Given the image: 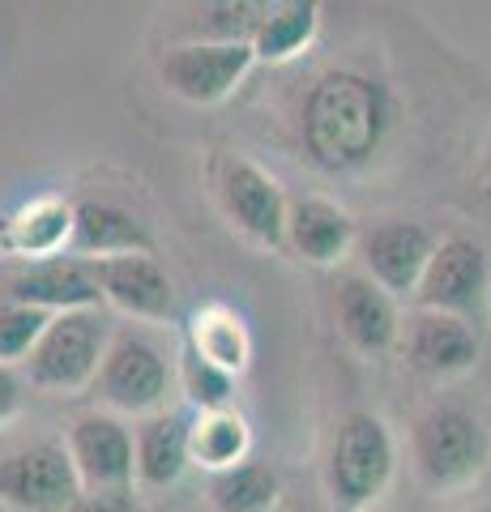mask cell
I'll return each mask as SVG.
<instances>
[{
	"mask_svg": "<svg viewBox=\"0 0 491 512\" xmlns=\"http://www.w3.org/2000/svg\"><path fill=\"white\" fill-rule=\"evenodd\" d=\"M393 128V99L359 69H329L308 90L299 111V141L321 171H359L380 154Z\"/></svg>",
	"mask_w": 491,
	"mask_h": 512,
	"instance_id": "cell-1",
	"label": "cell"
},
{
	"mask_svg": "<svg viewBox=\"0 0 491 512\" xmlns=\"http://www.w3.org/2000/svg\"><path fill=\"white\" fill-rule=\"evenodd\" d=\"M410 461H415L423 487L462 491L487 470L491 436L474 410L457 402H436L410 427Z\"/></svg>",
	"mask_w": 491,
	"mask_h": 512,
	"instance_id": "cell-2",
	"label": "cell"
},
{
	"mask_svg": "<svg viewBox=\"0 0 491 512\" xmlns=\"http://www.w3.org/2000/svg\"><path fill=\"white\" fill-rule=\"evenodd\" d=\"M398 470V444L380 414L351 410L329 444V500L338 512H368L389 491Z\"/></svg>",
	"mask_w": 491,
	"mask_h": 512,
	"instance_id": "cell-3",
	"label": "cell"
},
{
	"mask_svg": "<svg viewBox=\"0 0 491 512\" xmlns=\"http://www.w3.org/2000/svg\"><path fill=\"white\" fill-rule=\"evenodd\" d=\"M116 329L112 316L103 308L86 312H60L47 320L39 346L30 350V359L22 363V376L30 389L43 393H77L86 384L99 380V367L107 359Z\"/></svg>",
	"mask_w": 491,
	"mask_h": 512,
	"instance_id": "cell-4",
	"label": "cell"
},
{
	"mask_svg": "<svg viewBox=\"0 0 491 512\" xmlns=\"http://www.w3.org/2000/svg\"><path fill=\"white\" fill-rule=\"evenodd\" d=\"M82 495L65 440H39L0 457V504L13 512H73Z\"/></svg>",
	"mask_w": 491,
	"mask_h": 512,
	"instance_id": "cell-5",
	"label": "cell"
},
{
	"mask_svg": "<svg viewBox=\"0 0 491 512\" xmlns=\"http://www.w3.org/2000/svg\"><path fill=\"white\" fill-rule=\"evenodd\" d=\"M214 192L223 205L227 222L240 235H248L261 248H278L287 244V214L291 201L282 197L278 180L257 163H248L240 154H223L214 158Z\"/></svg>",
	"mask_w": 491,
	"mask_h": 512,
	"instance_id": "cell-6",
	"label": "cell"
},
{
	"mask_svg": "<svg viewBox=\"0 0 491 512\" xmlns=\"http://www.w3.org/2000/svg\"><path fill=\"white\" fill-rule=\"evenodd\" d=\"M167 389H171V363L163 359V350L146 333L116 329L107 359L99 367V380H94V393L120 414L150 419V414L163 410Z\"/></svg>",
	"mask_w": 491,
	"mask_h": 512,
	"instance_id": "cell-7",
	"label": "cell"
},
{
	"mask_svg": "<svg viewBox=\"0 0 491 512\" xmlns=\"http://www.w3.org/2000/svg\"><path fill=\"white\" fill-rule=\"evenodd\" d=\"M252 64H257V52L248 43L188 39V43L167 47V56L158 60V82L184 103L214 107L244 82Z\"/></svg>",
	"mask_w": 491,
	"mask_h": 512,
	"instance_id": "cell-8",
	"label": "cell"
},
{
	"mask_svg": "<svg viewBox=\"0 0 491 512\" xmlns=\"http://www.w3.org/2000/svg\"><path fill=\"white\" fill-rule=\"evenodd\" d=\"M487 295H491L487 248L474 235H462V231L445 235L436 256H432V265H427L423 282H419V291H415V308L474 320V316H483Z\"/></svg>",
	"mask_w": 491,
	"mask_h": 512,
	"instance_id": "cell-9",
	"label": "cell"
},
{
	"mask_svg": "<svg viewBox=\"0 0 491 512\" xmlns=\"http://www.w3.org/2000/svg\"><path fill=\"white\" fill-rule=\"evenodd\" d=\"M436 248H440L436 231L423 227V222H406V218L376 222V227L359 231V244H355L363 274H368L380 291H389L393 299H406V295L415 299Z\"/></svg>",
	"mask_w": 491,
	"mask_h": 512,
	"instance_id": "cell-10",
	"label": "cell"
},
{
	"mask_svg": "<svg viewBox=\"0 0 491 512\" xmlns=\"http://www.w3.org/2000/svg\"><path fill=\"white\" fill-rule=\"evenodd\" d=\"M65 448L82 478V491H133L137 436L116 414H82L65 431Z\"/></svg>",
	"mask_w": 491,
	"mask_h": 512,
	"instance_id": "cell-11",
	"label": "cell"
},
{
	"mask_svg": "<svg viewBox=\"0 0 491 512\" xmlns=\"http://www.w3.org/2000/svg\"><path fill=\"white\" fill-rule=\"evenodd\" d=\"M398 346L410 363V372H419L427 380L466 376L470 367L479 363V333H474V320L449 316V312H427V308L406 312Z\"/></svg>",
	"mask_w": 491,
	"mask_h": 512,
	"instance_id": "cell-12",
	"label": "cell"
},
{
	"mask_svg": "<svg viewBox=\"0 0 491 512\" xmlns=\"http://www.w3.org/2000/svg\"><path fill=\"white\" fill-rule=\"evenodd\" d=\"M5 299L39 308L47 316L103 308V291H99V278H94V265L82 261V256H52V261H35V265L18 269V274L5 282Z\"/></svg>",
	"mask_w": 491,
	"mask_h": 512,
	"instance_id": "cell-13",
	"label": "cell"
},
{
	"mask_svg": "<svg viewBox=\"0 0 491 512\" xmlns=\"http://www.w3.org/2000/svg\"><path fill=\"white\" fill-rule=\"evenodd\" d=\"M94 278H99L103 303L133 320H176V286H171L167 269L154 261L150 252L137 256H107V261H90Z\"/></svg>",
	"mask_w": 491,
	"mask_h": 512,
	"instance_id": "cell-14",
	"label": "cell"
},
{
	"mask_svg": "<svg viewBox=\"0 0 491 512\" xmlns=\"http://www.w3.org/2000/svg\"><path fill=\"white\" fill-rule=\"evenodd\" d=\"M334 320L346 346L359 355H389L402 342V316H398V299L368 278V274H351L338 282L334 295Z\"/></svg>",
	"mask_w": 491,
	"mask_h": 512,
	"instance_id": "cell-15",
	"label": "cell"
},
{
	"mask_svg": "<svg viewBox=\"0 0 491 512\" xmlns=\"http://www.w3.org/2000/svg\"><path fill=\"white\" fill-rule=\"evenodd\" d=\"M73 214L77 205L60 197H30L0 222V248L26 265L65 256V248H73Z\"/></svg>",
	"mask_w": 491,
	"mask_h": 512,
	"instance_id": "cell-16",
	"label": "cell"
},
{
	"mask_svg": "<svg viewBox=\"0 0 491 512\" xmlns=\"http://www.w3.org/2000/svg\"><path fill=\"white\" fill-rule=\"evenodd\" d=\"M73 252L82 261H107V256H154V235L133 210L116 201H77L73 214Z\"/></svg>",
	"mask_w": 491,
	"mask_h": 512,
	"instance_id": "cell-17",
	"label": "cell"
},
{
	"mask_svg": "<svg viewBox=\"0 0 491 512\" xmlns=\"http://www.w3.org/2000/svg\"><path fill=\"white\" fill-rule=\"evenodd\" d=\"M137 436V483L150 491L176 487L193 466V419L180 410H158L141 419Z\"/></svg>",
	"mask_w": 491,
	"mask_h": 512,
	"instance_id": "cell-18",
	"label": "cell"
},
{
	"mask_svg": "<svg viewBox=\"0 0 491 512\" xmlns=\"http://www.w3.org/2000/svg\"><path fill=\"white\" fill-rule=\"evenodd\" d=\"M287 244L308 265H338L359 244V227L342 205L325 197H295L287 214Z\"/></svg>",
	"mask_w": 491,
	"mask_h": 512,
	"instance_id": "cell-19",
	"label": "cell"
},
{
	"mask_svg": "<svg viewBox=\"0 0 491 512\" xmlns=\"http://www.w3.org/2000/svg\"><path fill=\"white\" fill-rule=\"evenodd\" d=\"M184 346H193L201 359H210L231 376H240L252 363V333L244 325V316L227 308V303H205L201 312L188 316Z\"/></svg>",
	"mask_w": 491,
	"mask_h": 512,
	"instance_id": "cell-20",
	"label": "cell"
},
{
	"mask_svg": "<svg viewBox=\"0 0 491 512\" xmlns=\"http://www.w3.org/2000/svg\"><path fill=\"white\" fill-rule=\"evenodd\" d=\"M316 26H321V5L316 0H269L257 35H252V52L265 64H282L295 52H304Z\"/></svg>",
	"mask_w": 491,
	"mask_h": 512,
	"instance_id": "cell-21",
	"label": "cell"
},
{
	"mask_svg": "<svg viewBox=\"0 0 491 512\" xmlns=\"http://www.w3.org/2000/svg\"><path fill=\"white\" fill-rule=\"evenodd\" d=\"M248 448H252V431L240 410H210L193 419V466L223 474L248 461Z\"/></svg>",
	"mask_w": 491,
	"mask_h": 512,
	"instance_id": "cell-22",
	"label": "cell"
},
{
	"mask_svg": "<svg viewBox=\"0 0 491 512\" xmlns=\"http://www.w3.org/2000/svg\"><path fill=\"white\" fill-rule=\"evenodd\" d=\"M282 495L278 474L265 461H240L223 474H210V504L214 512H274Z\"/></svg>",
	"mask_w": 491,
	"mask_h": 512,
	"instance_id": "cell-23",
	"label": "cell"
},
{
	"mask_svg": "<svg viewBox=\"0 0 491 512\" xmlns=\"http://www.w3.org/2000/svg\"><path fill=\"white\" fill-rule=\"evenodd\" d=\"M180 389L188 397V406L197 414H210V410H231V397H235V376L214 367L210 359H201L193 346L180 350Z\"/></svg>",
	"mask_w": 491,
	"mask_h": 512,
	"instance_id": "cell-24",
	"label": "cell"
},
{
	"mask_svg": "<svg viewBox=\"0 0 491 512\" xmlns=\"http://www.w3.org/2000/svg\"><path fill=\"white\" fill-rule=\"evenodd\" d=\"M47 312L26 308V303H0V363L5 367H22L30 359V350L39 346L43 329H47Z\"/></svg>",
	"mask_w": 491,
	"mask_h": 512,
	"instance_id": "cell-25",
	"label": "cell"
},
{
	"mask_svg": "<svg viewBox=\"0 0 491 512\" xmlns=\"http://www.w3.org/2000/svg\"><path fill=\"white\" fill-rule=\"evenodd\" d=\"M22 397H26V376L18 372V367L0 363V427H5L9 419H18Z\"/></svg>",
	"mask_w": 491,
	"mask_h": 512,
	"instance_id": "cell-26",
	"label": "cell"
},
{
	"mask_svg": "<svg viewBox=\"0 0 491 512\" xmlns=\"http://www.w3.org/2000/svg\"><path fill=\"white\" fill-rule=\"evenodd\" d=\"M73 512H141L133 491H86Z\"/></svg>",
	"mask_w": 491,
	"mask_h": 512,
	"instance_id": "cell-27",
	"label": "cell"
},
{
	"mask_svg": "<svg viewBox=\"0 0 491 512\" xmlns=\"http://www.w3.org/2000/svg\"><path fill=\"white\" fill-rule=\"evenodd\" d=\"M462 512H491V508H462Z\"/></svg>",
	"mask_w": 491,
	"mask_h": 512,
	"instance_id": "cell-28",
	"label": "cell"
},
{
	"mask_svg": "<svg viewBox=\"0 0 491 512\" xmlns=\"http://www.w3.org/2000/svg\"><path fill=\"white\" fill-rule=\"evenodd\" d=\"M299 512H312V508H299Z\"/></svg>",
	"mask_w": 491,
	"mask_h": 512,
	"instance_id": "cell-29",
	"label": "cell"
}]
</instances>
